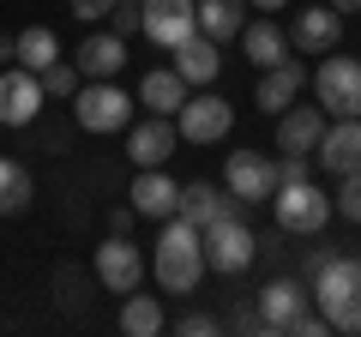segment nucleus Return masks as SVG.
<instances>
[{
	"instance_id": "obj_1",
	"label": "nucleus",
	"mask_w": 361,
	"mask_h": 337,
	"mask_svg": "<svg viewBox=\"0 0 361 337\" xmlns=\"http://www.w3.org/2000/svg\"><path fill=\"white\" fill-rule=\"evenodd\" d=\"M151 271H157V289H163V295H193V289L205 283V235L187 217H163Z\"/></svg>"
},
{
	"instance_id": "obj_2",
	"label": "nucleus",
	"mask_w": 361,
	"mask_h": 337,
	"mask_svg": "<svg viewBox=\"0 0 361 337\" xmlns=\"http://www.w3.org/2000/svg\"><path fill=\"white\" fill-rule=\"evenodd\" d=\"M307 289H313L307 301H319V313H325L331 331L361 337V259H355V253H337L325 271L307 277Z\"/></svg>"
},
{
	"instance_id": "obj_3",
	"label": "nucleus",
	"mask_w": 361,
	"mask_h": 337,
	"mask_svg": "<svg viewBox=\"0 0 361 337\" xmlns=\"http://www.w3.org/2000/svg\"><path fill=\"white\" fill-rule=\"evenodd\" d=\"M265 205H271V217H277V229H283V235H319L325 223L337 217L331 193L313 187V175H307V181H277V193H271Z\"/></svg>"
},
{
	"instance_id": "obj_4",
	"label": "nucleus",
	"mask_w": 361,
	"mask_h": 337,
	"mask_svg": "<svg viewBox=\"0 0 361 337\" xmlns=\"http://www.w3.org/2000/svg\"><path fill=\"white\" fill-rule=\"evenodd\" d=\"M133 97L121 91L115 78H85L73 91V115H78V127L85 133H127L133 127Z\"/></svg>"
},
{
	"instance_id": "obj_5",
	"label": "nucleus",
	"mask_w": 361,
	"mask_h": 337,
	"mask_svg": "<svg viewBox=\"0 0 361 337\" xmlns=\"http://www.w3.org/2000/svg\"><path fill=\"white\" fill-rule=\"evenodd\" d=\"M199 235H205V271H217V277H241L247 265H253V253H259V235H253V223H247L241 211L217 217Z\"/></svg>"
},
{
	"instance_id": "obj_6",
	"label": "nucleus",
	"mask_w": 361,
	"mask_h": 337,
	"mask_svg": "<svg viewBox=\"0 0 361 337\" xmlns=\"http://www.w3.org/2000/svg\"><path fill=\"white\" fill-rule=\"evenodd\" d=\"M313 97L331 121L343 115H361V61L355 54H319V73H313Z\"/></svg>"
},
{
	"instance_id": "obj_7",
	"label": "nucleus",
	"mask_w": 361,
	"mask_h": 337,
	"mask_svg": "<svg viewBox=\"0 0 361 337\" xmlns=\"http://www.w3.org/2000/svg\"><path fill=\"white\" fill-rule=\"evenodd\" d=\"M175 133L187 145H217V139H229L235 133V103H223L217 91H187V103L175 109Z\"/></svg>"
},
{
	"instance_id": "obj_8",
	"label": "nucleus",
	"mask_w": 361,
	"mask_h": 337,
	"mask_svg": "<svg viewBox=\"0 0 361 337\" xmlns=\"http://www.w3.org/2000/svg\"><path fill=\"white\" fill-rule=\"evenodd\" d=\"M90 271H97V283H103L109 295H133V289H145V277H151V259H145L127 235H109V241L97 247Z\"/></svg>"
},
{
	"instance_id": "obj_9",
	"label": "nucleus",
	"mask_w": 361,
	"mask_h": 337,
	"mask_svg": "<svg viewBox=\"0 0 361 337\" xmlns=\"http://www.w3.org/2000/svg\"><path fill=\"white\" fill-rule=\"evenodd\" d=\"M223 187H229L241 205H265V199L277 193V163H271L265 151H229V163H223Z\"/></svg>"
},
{
	"instance_id": "obj_10",
	"label": "nucleus",
	"mask_w": 361,
	"mask_h": 337,
	"mask_svg": "<svg viewBox=\"0 0 361 337\" xmlns=\"http://www.w3.org/2000/svg\"><path fill=\"white\" fill-rule=\"evenodd\" d=\"M42 103H49V97H42V85H37L30 66L13 61L0 73V127H30V121L42 115Z\"/></svg>"
},
{
	"instance_id": "obj_11",
	"label": "nucleus",
	"mask_w": 361,
	"mask_h": 337,
	"mask_svg": "<svg viewBox=\"0 0 361 337\" xmlns=\"http://www.w3.org/2000/svg\"><path fill=\"white\" fill-rule=\"evenodd\" d=\"M193 30H199L193 0H139V37H151L157 49H175Z\"/></svg>"
},
{
	"instance_id": "obj_12",
	"label": "nucleus",
	"mask_w": 361,
	"mask_h": 337,
	"mask_svg": "<svg viewBox=\"0 0 361 337\" xmlns=\"http://www.w3.org/2000/svg\"><path fill=\"white\" fill-rule=\"evenodd\" d=\"M313 163H319L325 175H355L361 168V115L325 121L319 145H313Z\"/></svg>"
},
{
	"instance_id": "obj_13",
	"label": "nucleus",
	"mask_w": 361,
	"mask_h": 337,
	"mask_svg": "<svg viewBox=\"0 0 361 337\" xmlns=\"http://www.w3.org/2000/svg\"><path fill=\"white\" fill-rule=\"evenodd\" d=\"M180 133H175V115H151V121H133L127 127V157L139 168H163L169 157H175Z\"/></svg>"
},
{
	"instance_id": "obj_14",
	"label": "nucleus",
	"mask_w": 361,
	"mask_h": 337,
	"mask_svg": "<svg viewBox=\"0 0 361 337\" xmlns=\"http://www.w3.org/2000/svg\"><path fill=\"white\" fill-rule=\"evenodd\" d=\"M343 42V13L337 6H301L295 25H289V49L301 54H331Z\"/></svg>"
},
{
	"instance_id": "obj_15",
	"label": "nucleus",
	"mask_w": 361,
	"mask_h": 337,
	"mask_svg": "<svg viewBox=\"0 0 361 337\" xmlns=\"http://www.w3.org/2000/svg\"><path fill=\"white\" fill-rule=\"evenodd\" d=\"M229 211H241V199H235L229 187H217V181H187L180 199H175V217H187L193 229H211V223L229 217Z\"/></svg>"
},
{
	"instance_id": "obj_16",
	"label": "nucleus",
	"mask_w": 361,
	"mask_h": 337,
	"mask_svg": "<svg viewBox=\"0 0 361 337\" xmlns=\"http://www.w3.org/2000/svg\"><path fill=\"white\" fill-rule=\"evenodd\" d=\"M169 54H175V73L187 78V91H205V85H217V73H223V54H217V42H211L205 30L180 37Z\"/></svg>"
},
{
	"instance_id": "obj_17",
	"label": "nucleus",
	"mask_w": 361,
	"mask_h": 337,
	"mask_svg": "<svg viewBox=\"0 0 361 337\" xmlns=\"http://www.w3.org/2000/svg\"><path fill=\"white\" fill-rule=\"evenodd\" d=\"M307 307V295H301V283L295 277H271L265 289H259V301H253V313H259V331H289V319Z\"/></svg>"
},
{
	"instance_id": "obj_18",
	"label": "nucleus",
	"mask_w": 361,
	"mask_h": 337,
	"mask_svg": "<svg viewBox=\"0 0 361 337\" xmlns=\"http://www.w3.org/2000/svg\"><path fill=\"white\" fill-rule=\"evenodd\" d=\"M175 199H180V181L169 175V168H139L133 175V193H127V205L139 211V217H175Z\"/></svg>"
},
{
	"instance_id": "obj_19",
	"label": "nucleus",
	"mask_w": 361,
	"mask_h": 337,
	"mask_svg": "<svg viewBox=\"0 0 361 337\" xmlns=\"http://www.w3.org/2000/svg\"><path fill=\"white\" fill-rule=\"evenodd\" d=\"M73 66H78V78H115L121 66H127V37H115V30H90V37L78 42Z\"/></svg>"
},
{
	"instance_id": "obj_20",
	"label": "nucleus",
	"mask_w": 361,
	"mask_h": 337,
	"mask_svg": "<svg viewBox=\"0 0 361 337\" xmlns=\"http://www.w3.org/2000/svg\"><path fill=\"white\" fill-rule=\"evenodd\" d=\"M325 109L319 103H289L283 115H277V151H313V145H319V133H325Z\"/></svg>"
},
{
	"instance_id": "obj_21",
	"label": "nucleus",
	"mask_w": 361,
	"mask_h": 337,
	"mask_svg": "<svg viewBox=\"0 0 361 337\" xmlns=\"http://www.w3.org/2000/svg\"><path fill=\"white\" fill-rule=\"evenodd\" d=\"M301 85H307V66L289 54V61H277V66H265V78H259V91H253V103L265 109V115H283L289 103L301 97Z\"/></svg>"
},
{
	"instance_id": "obj_22",
	"label": "nucleus",
	"mask_w": 361,
	"mask_h": 337,
	"mask_svg": "<svg viewBox=\"0 0 361 337\" xmlns=\"http://www.w3.org/2000/svg\"><path fill=\"white\" fill-rule=\"evenodd\" d=\"M133 103L145 109V115H175L180 103H187V78L175 73V66H151V73L139 78V97Z\"/></svg>"
},
{
	"instance_id": "obj_23",
	"label": "nucleus",
	"mask_w": 361,
	"mask_h": 337,
	"mask_svg": "<svg viewBox=\"0 0 361 337\" xmlns=\"http://www.w3.org/2000/svg\"><path fill=\"white\" fill-rule=\"evenodd\" d=\"M241 49H247V61L265 73V66L289 61V30L271 25V18H253V25H241Z\"/></svg>"
},
{
	"instance_id": "obj_24",
	"label": "nucleus",
	"mask_w": 361,
	"mask_h": 337,
	"mask_svg": "<svg viewBox=\"0 0 361 337\" xmlns=\"http://www.w3.org/2000/svg\"><path fill=\"white\" fill-rule=\"evenodd\" d=\"M193 18H199V30L211 42H229L247 25V0H193Z\"/></svg>"
},
{
	"instance_id": "obj_25",
	"label": "nucleus",
	"mask_w": 361,
	"mask_h": 337,
	"mask_svg": "<svg viewBox=\"0 0 361 337\" xmlns=\"http://www.w3.org/2000/svg\"><path fill=\"white\" fill-rule=\"evenodd\" d=\"M13 61L30 66V73L54 66V61H61V42H54V30H49V25H25V30L13 37Z\"/></svg>"
},
{
	"instance_id": "obj_26",
	"label": "nucleus",
	"mask_w": 361,
	"mask_h": 337,
	"mask_svg": "<svg viewBox=\"0 0 361 337\" xmlns=\"http://www.w3.org/2000/svg\"><path fill=\"white\" fill-rule=\"evenodd\" d=\"M30 168L13 163V157H0V217H25L30 211Z\"/></svg>"
},
{
	"instance_id": "obj_27",
	"label": "nucleus",
	"mask_w": 361,
	"mask_h": 337,
	"mask_svg": "<svg viewBox=\"0 0 361 337\" xmlns=\"http://www.w3.org/2000/svg\"><path fill=\"white\" fill-rule=\"evenodd\" d=\"M163 295H139V289H133L127 295V307H121V331L127 337H157L163 331Z\"/></svg>"
},
{
	"instance_id": "obj_28",
	"label": "nucleus",
	"mask_w": 361,
	"mask_h": 337,
	"mask_svg": "<svg viewBox=\"0 0 361 337\" xmlns=\"http://www.w3.org/2000/svg\"><path fill=\"white\" fill-rule=\"evenodd\" d=\"M37 85H42V97H54V103H66V97H73L78 85H85V78H78V66L54 61V66H42V73H37Z\"/></svg>"
},
{
	"instance_id": "obj_29",
	"label": "nucleus",
	"mask_w": 361,
	"mask_h": 337,
	"mask_svg": "<svg viewBox=\"0 0 361 337\" xmlns=\"http://www.w3.org/2000/svg\"><path fill=\"white\" fill-rule=\"evenodd\" d=\"M331 211H337V217H343V223H361V168H355V175H337Z\"/></svg>"
},
{
	"instance_id": "obj_30",
	"label": "nucleus",
	"mask_w": 361,
	"mask_h": 337,
	"mask_svg": "<svg viewBox=\"0 0 361 337\" xmlns=\"http://www.w3.org/2000/svg\"><path fill=\"white\" fill-rule=\"evenodd\" d=\"M109 30L115 37H139V0H115L109 6Z\"/></svg>"
},
{
	"instance_id": "obj_31",
	"label": "nucleus",
	"mask_w": 361,
	"mask_h": 337,
	"mask_svg": "<svg viewBox=\"0 0 361 337\" xmlns=\"http://www.w3.org/2000/svg\"><path fill=\"white\" fill-rule=\"evenodd\" d=\"M175 331H180V337H211V331H217V319L193 307V313H180V319H175Z\"/></svg>"
},
{
	"instance_id": "obj_32",
	"label": "nucleus",
	"mask_w": 361,
	"mask_h": 337,
	"mask_svg": "<svg viewBox=\"0 0 361 337\" xmlns=\"http://www.w3.org/2000/svg\"><path fill=\"white\" fill-rule=\"evenodd\" d=\"M325 331H331V325H325V313H307V307H301L295 319H289V337H325Z\"/></svg>"
},
{
	"instance_id": "obj_33",
	"label": "nucleus",
	"mask_w": 361,
	"mask_h": 337,
	"mask_svg": "<svg viewBox=\"0 0 361 337\" xmlns=\"http://www.w3.org/2000/svg\"><path fill=\"white\" fill-rule=\"evenodd\" d=\"M109 6H115V0H73V18H85V25H103Z\"/></svg>"
},
{
	"instance_id": "obj_34",
	"label": "nucleus",
	"mask_w": 361,
	"mask_h": 337,
	"mask_svg": "<svg viewBox=\"0 0 361 337\" xmlns=\"http://www.w3.org/2000/svg\"><path fill=\"white\" fill-rule=\"evenodd\" d=\"M331 259H337V247H313V253H307V265H301V271L313 277V271H325V265H331Z\"/></svg>"
},
{
	"instance_id": "obj_35",
	"label": "nucleus",
	"mask_w": 361,
	"mask_h": 337,
	"mask_svg": "<svg viewBox=\"0 0 361 337\" xmlns=\"http://www.w3.org/2000/svg\"><path fill=\"white\" fill-rule=\"evenodd\" d=\"M133 217H139V211H133V205H121L115 217H109V235H127V229H133Z\"/></svg>"
},
{
	"instance_id": "obj_36",
	"label": "nucleus",
	"mask_w": 361,
	"mask_h": 337,
	"mask_svg": "<svg viewBox=\"0 0 361 337\" xmlns=\"http://www.w3.org/2000/svg\"><path fill=\"white\" fill-rule=\"evenodd\" d=\"M325 6H337L343 18H349V13H361V0H325Z\"/></svg>"
},
{
	"instance_id": "obj_37",
	"label": "nucleus",
	"mask_w": 361,
	"mask_h": 337,
	"mask_svg": "<svg viewBox=\"0 0 361 337\" xmlns=\"http://www.w3.org/2000/svg\"><path fill=\"white\" fill-rule=\"evenodd\" d=\"M247 6H259V13H277V6H289V0H247Z\"/></svg>"
}]
</instances>
